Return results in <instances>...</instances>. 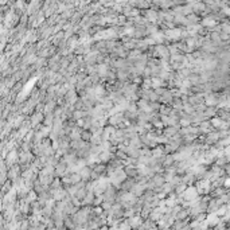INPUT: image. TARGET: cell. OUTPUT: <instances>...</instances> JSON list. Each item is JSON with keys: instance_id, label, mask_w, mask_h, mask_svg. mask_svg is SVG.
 <instances>
[{"instance_id": "3", "label": "cell", "mask_w": 230, "mask_h": 230, "mask_svg": "<svg viewBox=\"0 0 230 230\" xmlns=\"http://www.w3.org/2000/svg\"><path fill=\"white\" fill-rule=\"evenodd\" d=\"M143 16L145 17L148 22H151V23H155V22L157 20V12L155 10H150V8H147Z\"/></svg>"}, {"instance_id": "2", "label": "cell", "mask_w": 230, "mask_h": 230, "mask_svg": "<svg viewBox=\"0 0 230 230\" xmlns=\"http://www.w3.org/2000/svg\"><path fill=\"white\" fill-rule=\"evenodd\" d=\"M90 172H92V168L87 167V166H85V167H82L81 170H78V174H80L81 179L84 182L90 180Z\"/></svg>"}, {"instance_id": "4", "label": "cell", "mask_w": 230, "mask_h": 230, "mask_svg": "<svg viewBox=\"0 0 230 230\" xmlns=\"http://www.w3.org/2000/svg\"><path fill=\"white\" fill-rule=\"evenodd\" d=\"M209 121H210V124H211V127L218 131V129L221 128V125H222L223 120L221 119V117H218V116H213V117H210V119H209Z\"/></svg>"}, {"instance_id": "1", "label": "cell", "mask_w": 230, "mask_h": 230, "mask_svg": "<svg viewBox=\"0 0 230 230\" xmlns=\"http://www.w3.org/2000/svg\"><path fill=\"white\" fill-rule=\"evenodd\" d=\"M217 22H218V20L214 19L213 15H206V16L202 19V24H201V26H203L205 28H209V27H213V26L218 24Z\"/></svg>"}, {"instance_id": "5", "label": "cell", "mask_w": 230, "mask_h": 230, "mask_svg": "<svg viewBox=\"0 0 230 230\" xmlns=\"http://www.w3.org/2000/svg\"><path fill=\"white\" fill-rule=\"evenodd\" d=\"M92 137V132L90 131H87V129H82L81 131V139L85 140V141H89Z\"/></svg>"}, {"instance_id": "7", "label": "cell", "mask_w": 230, "mask_h": 230, "mask_svg": "<svg viewBox=\"0 0 230 230\" xmlns=\"http://www.w3.org/2000/svg\"><path fill=\"white\" fill-rule=\"evenodd\" d=\"M221 32H225V34H229L230 32V26L226 20L223 22V23H221Z\"/></svg>"}, {"instance_id": "6", "label": "cell", "mask_w": 230, "mask_h": 230, "mask_svg": "<svg viewBox=\"0 0 230 230\" xmlns=\"http://www.w3.org/2000/svg\"><path fill=\"white\" fill-rule=\"evenodd\" d=\"M70 180H71V185H74V183L81 182L82 179H81V176H80L78 172H71V174H70Z\"/></svg>"}, {"instance_id": "8", "label": "cell", "mask_w": 230, "mask_h": 230, "mask_svg": "<svg viewBox=\"0 0 230 230\" xmlns=\"http://www.w3.org/2000/svg\"><path fill=\"white\" fill-rule=\"evenodd\" d=\"M157 98H159V96L155 93L153 89H151L150 93H148V101H157Z\"/></svg>"}]
</instances>
